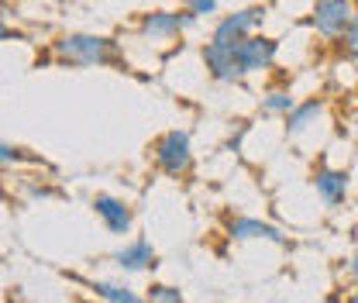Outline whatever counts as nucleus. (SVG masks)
Here are the masks:
<instances>
[{"instance_id": "nucleus-1", "label": "nucleus", "mask_w": 358, "mask_h": 303, "mask_svg": "<svg viewBox=\"0 0 358 303\" xmlns=\"http://www.w3.org/2000/svg\"><path fill=\"white\" fill-rule=\"evenodd\" d=\"M52 55L66 66H121V48L107 35H87L73 31L52 42Z\"/></svg>"}, {"instance_id": "nucleus-2", "label": "nucleus", "mask_w": 358, "mask_h": 303, "mask_svg": "<svg viewBox=\"0 0 358 303\" xmlns=\"http://www.w3.org/2000/svg\"><path fill=\"white\" fill-rule=\"evenodd\" d=\"M152 159H155L159 173L173 176V179L186 176L193 169V145H189V134L182 128H173V131H166V134H159L155 145H152Z\"/></svg>"}, {"instance_id": "nucleus-3", "label": "nucleus", "mask_w": 358, "mask_h": 303, "mask_svg": "<svg viewBox=\"0 0 358 303\" xmlns=\"http://www.w3.org/2000/svg\"><path fill=\"white\" fill-rule=\"evenodd\" d=\"M262 21H266V7L262 3H252V7H241L234 14H224L221 21L214 24V31H210V42L238 48L245 38H252L262 28Z\"/></svg>"}, {"instance_id": "nucleus-4", "label": "nucleus", "mask_w": 358, "mask_h": 303, "mask_svg": "<svg viewBox=\"0 0 358 303\" xmlns=\"http://www.w3.org/2000/svg\"><path fill=\"white\" fill-rule=\"evenodd\" d=\"M352 17H355V3L352 0H313L310 24L324 42H341L348 24H352Z\"/></svg>"}, {"instance_id": "nucleus-5", "label": "nucleus", "mask_w": 358, "mask_h": 303, "mask_svg": "<svg viewBox=\"0 0 358 303\" xmlns=\"http://www.w3.org/2000/svg\"><path fill=\"white\" fill-rule=\"evenodd\" d=\"M200 17L193 10H152L138 21V35L148 38V42H169L179 38L186 28H193Z\"/></svg>"}, {"instance_id": "nucleus-6", "label": "nucleus", "mask_w": 358, "mask_h": 303, "mask_svg": "<svg viewBox=\"0 0 358 303\" xmlns=\"http://www.w3.org/2000/svg\"><path fill=\"white\" fill-rule=\"evenodd\" d=\"M200 59H203V66H207V76L214 80V83H241L245 80V73H241V66H238V48H231V45H221V42H207L200 48Z\"/></svg>"}, {"instance_id": "nucleus-7", "label": "nucleus", "mask_w": 358, "mask_h": 303, "mask_svg": "<svg viewBox=\"0 0 358 303\" xmlns=\"http://www.w3.org/2000/svg\"><path fill=\"white\" fill-rule=\"evenodd\" d=\"M275 55H279V42H275V38H268V35H259V31L238 45V66H241V73H245V76L272 69Z\"/></svg>"}, {"instance_id": "nucleus-8", "label": "nucleus", "mask_w": 358, "mask_h": 303, "mask_svg": "<svg viewBox=\"0 0 358 303\" xmlns=\"http://www.w3.org/2000/svg\"><path fill=\"white\" fill-rule=\"evenodd\" d=\"M310 183H313V190H317V197L334 211V207L345 204L348 186H352V176H348V169H334V166H327V162H317Z\"/></svg>"}, {"instance_id": "nucleus-9", "label": "nucleus", "mask_w": 358, "mask_h": 303, "mask_svg": "<svg viewBox=\"0 0 358 303\" xmlns=\"http://www.w3.org/2000/svg\"><path fill=\"white\" fill-rule=\"evenodd\" d=\"M93 214L103 220V227L117 238L131 234V224H134V214L131 207L121 200V197H110V193H96L93 197Z\"/></svg>"}, {"instance_id": "nucleus-10", "label": "nucleus", "mask_w": 358, "mask_h": 303, "mask_svg": "<svg viewBox=\"0 0 358 303\" xmlns=\"http://www.w3.org/2000/svg\"><path fill=\"white\" fill-rule=\"evenodd\" d=\"M227 238L231 241H272V245H286V234L275 224H266L259 217H231L227 220Z\"/></svg>"}, {"instance_id": "nucleus-11", "label": "nucleus", "mask_w": 358, "mask_h": 303, "mask_svg": "<svg viewBox=\"0 0 358 303\" xmlns=\"http://www.w3.org/2000/svg\"><path fill=\"white\" fill-rule=\"evenodd\" d=\"M155 259H159V252L148 238H131L124 248L114 252V265L121 272H148V269H155Z\"/></svg>"}, {"instance_id": "nucleus-12", "label": "nucleus", "mask_w": 358, "mask_h": 303, "mask_svg": "<svg viewBox=\"0 0 358 303\" xmlns=\"http://www.w3.org/2000/svg\"><path fill=\"white\" fill-rule=\"evenodd\" d=\"M90 293L100 297L103 303H148V297H141L128 283H110V279H93Z\"/></svg>"}, {"instance_id": "nucleus-13", "label": "nucleus", "mask_w": 358, "mask_h": 303, "mask_svg": "<svg viewBox=\"0 0 358 303\" xmlns=\"http://www.w3.org/2000/svg\"><path fill=\"white\" fill-rule=\"evenodd\" d=\"M320 111H324V100H317V97H313V100H303V104H296V107L286 114V134H289V138L303 134V131L320 118Z\"/></svg>"}, {"instance_id": "nucleus-14", "label": "nucleus", "mask_w": 358, "mask_h": 303, "mask_svg": "<svg viewBox=\"0 0 358 303\" xmlns=\"http://www.w3.org/2000/svg\"><path fill=\"white\" fill-rule=\"evenodd\" d=\"M293 107H296V97H293L289 90H282V87L268 90L266 97H262V111H266V114H282V118H286Z\"/></svg>"}, {"instance_id": "nucleus-15", "label": "nucleus", "mask_w": 358, "mask_h": 303, "mask_svg": "<svg viewBox=\"0 0 358 303\" xmlns=\"http://www.w3.org/2000/svg\"><path fill=\"white\" fill-rule=\"evenodd\" d=\"M148 303H186L182 290L169 286V283H152L148 286Z\"/></svg>"}, {"instance_id": "nucleus-16", "label": "nucleus", "mask_w": 358, "mask_h": 303, "mask_svg": "<svg viewBox=\"0 0 358 303\" xmlns=\"http://www.w3.org/2000/svg\"><path fill=\"white\" fill-rule=\"evenodd\" d=\"M341 48H345L348 59L358 62V10H355V17H352V24H348V31H345V38H341Z\"/></svg>"}, {"instance_id": "nucleus-17", "label": "nucleus", "mask_w": 358, "mask_h": 303, "mask_svg": "<svg viewBox=\"0 0 358 303\" xmlns=\"http://www.w3.org/2000/svg\"><path fill=\"white\" fill-rule=\"evenodd\" d=\"M221 7V0H189V10L196 14V17H207V14H214Z\"/></svg>"}, {"instance_id": "nucleus-18", "label": "nucleus", "mask_w": 358, "mask_h": 303, "mask_svg": "<svg viewBox=\"0 0 358 303\" xmlns=\"http://www.w3.org/2000/svg\"><path fill=\"white\" fill-rule=\"evenodd\" d=\"M0 152H3V155H0V159H3V166H10V162H21V159H24V155H21V148H14L10 141H3V148H0Z\"/></svg>"}, {"instance_id": "nucleus-19", "label": "nucleus", "mask_w": 358, "mask_h": 303, "mask_svg": "<svg viewBox=\"0 0 358 303\" xmlns=\"http://www.w3.org/2000/svg\"><path fill=\"white\" fill-rule=\"evenodd\" d=\"M348 279H355L358 283V248L352 252V259H348Z\"/></svg>"}, {"instance_id": "nucleus-20", "label": "nucleus", "mask_w": 358, "mask_h": 303, "mask_svg": "<svg viewBox=\"0 0 358 303\" xmlns=\"http://www.w3.org/2000/svg\"><path fill=\"white\" fill-rule=\"evenodd\" d=\"M345 303H358V286L352 290V293H348V297H345Z\"/></svg>"}, {"instance_id": "nucleus-21", "label": "nucleus", "mask_w": 358, "mask_h": 303, "mask_svg": "<svg viewBox=\"0 0 358 303\" xmlns=\"http://www.w3.org/2000/svg\"><path fill=\"white\" fill-rule=\"evenodd\" d=\"M352 134H355V138H358V114H355V118H352Z\"/></svg>"}]
</instances>
